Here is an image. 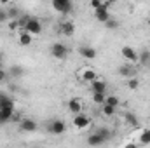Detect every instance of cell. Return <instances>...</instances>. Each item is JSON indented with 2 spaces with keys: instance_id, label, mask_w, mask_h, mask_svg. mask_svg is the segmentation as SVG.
Masks as SVG:
<instances>
[{
  "instance_id": "6da1fadb",
  "label": "cell",
  "mask_w": 150,
  "mask_h": 148,
  "mask_svg": "<svg viewBox=\"0 0 150 148\" xmlns=\"http://www.w3.org/2000/svg\"><path fill=\"white\" fill-rule=\"evenodd\" d=\"M51 56L58 61H63V59L68 58V47L63 42H54L51 45Z\"/></svg>"
},
{
  "instance_id": "7a4b0ae2",
  "label": "cell",
  "mask_w": 150,
  "mask_h": 148,
  "mask_svg": "<svg viewBox=\"0 0 150 148\" xmlns=\"http://www.w3.org/2000/svg\"><path fill=\"white\" fill-rule=\"evenodd\" d=\"M51 5L58 14H70L74 11V4L70 0H52Z\"/></svg>"
},
{
  "instance_id": "3957f363",
  "label": "cell",
  "mask_w": 150,
  "mask_h": 148,
  "mask_svg": "<svg viewBox=\"0 0 150 148\" xmlns=\"http://www.w3.org/2000/svg\"><path fill=\"white\" fill-rule=\"evenodd\" d=\"M112 5V2H103V5L100 7V9H96L94 11V18H96V21H100V23H107V21H110L112 19V16H110V11H108V7Z\"/></svg>"
},
{
  "instance_id": "277c9868",
  "label": "cell",
  "mask_w": 150,
  "mask_h": 148,
  "mask_svg": "<svg viewBox=\"0 0 150 148\" xmlns=\"http://www.w3.org/2000/svg\"><path fill=\"white\" fill-rule=\"evenodd\" d=\"M14 113H16L14 101H11L9 105L2 106V108H0V125H2V124H5V122H9V120L14 117Z\"/></svg>"
},
{
  "instance_id": "5b68a950",
  "label": "cell",
  "mask_w": 150,
  "mask_h": 148,
  "mask_svg": "<svg viewBox=\"0 0 150 148\" xmlns=\"http://www.w3.org/2000/svg\"><path fill=\"white\" fill-rule=\"evenodd\" d=\"M23 32H26L28 35H38L40 32H42V23L38 21L37 18H32L30 16V19H28V23H26V26H25V30Z\"/></svg>"
},
{
  "instance_id": "8992f818",
  "label": "cell",
  "mask_w": 150,
  "mask_h": 148,
  "mask_svg": "<svg viewBox=\"0 0 150 148\" xmlns=\"http://www.w3.org/2000/svg\"><path fill=\"white\" fill-rule=\"evenodd\" d=\"M79 80H82V82H86V84H91L93 80H96L98 77H96V72L93 70V68H89V66H82L80 70H79Z\"/></svg>"
},
{
  "instance_id": "52a82bcc",
  "label": "cell",
  "mask_w": 150,
  "mask_h": 148,
  "mask_svg": "<svg viewBox=\"0 0 150 148\" xmlns=\"http://www.w3.org/2000/svg\"><path fill=\"white\" fill-rule=\"evenodd\" d=\"M65 131H67V124H65L61 118H56V120H52V122L49 124V132L54 134V136H61Z\"/></svg>"
},
{
  "instance_id": "ba28073f",
  "label": "cell",
  "mask_w": 150,
  "mask_h": 148,
  "mask_svg": "<svg viewBox=\"0 0 150 148\" xmlns=\"http://www.w3.org/2000/svg\"><path fill=\"white\" fill-rule=\"evenodd\" d=\"M120 54H122V58H124L126 61H129V65H133V63L138 61V52H136V49H133V47H129V45H124V47L120 49Z\"/></svg>"
},
{
  "instance_id": "9c48e42d",
  "label": "cell",
  "mask_w": 150,
  "mask_h": 148,
  "mask_svg": "<svg viewBox=\"0 0 150 148\" xmlns=\"http://www.w3.org/2000/svg\"><path fill=\"white\" fill-rule=\"evenodd\" d=\"M74 125L79 129V131H84L91 125V118L86 117L84 113H79V115H74Z\"/></svg>"
},
{
  "instance_id": "30bf717a",
  "label": "cell",
  "mask_w": 150,
  "mask_h": 148,
  "mask_svg": "<svg viewBox=\"0 0 150 148\" xmlns=\"http://www.w3.org/2000/svg\"><path fill=\"white\" fill-rule=\"evenodd\" d=\"M59 32H61V35H65V37H74L75 35V23L70 21V19L61 21V23H59Z\"/></svg>"
},
{
  "instance_id": "8fae6325",
  "label": "cell",
  "mask_w": 150,
  "mask_h": 148,
  "mask_svg": "<svg viewBox=\"0 0 150 148\" xmlns=\"http://www.w3.org/2000/svg\"><path fill=\"white\" fill-rule=\"evenodd\" d=\"M79 54L82 58H86V59H94L98 56V52H96V49L93 45H80L79 47Z\"/></svg>"
},
{
  "instance_id": "7c38bea8",
  "label": "cell",
  "mask_w": 150,
  "mask_h": 148,
  "mask_svg": "<svg viewBox=\"0 0 150 148\" xmlns=\"http://www.w3.org/2000/svg\"><path fill=\"white\" fill-rule=\"evenodd\" d=\"M37 122L33 120V118H23L21 122H19V129L21 131H25V132H35L37 131Z\"/></svg>"
},
{
  "instance_id": "4fadbf2b",
  "label": "cell",
  "mask_w": 150,
  "mask_h": 148,
  "mask_svg": "<svg viewBox=\"0 0 150 148\" xmlns=\"http://www.w3.org/2000/svg\"><path fill=\"white\" fill-rule=\"evenodd\" d=\"M103 143H105V140L101 138V134H100L98 131L87 136V145H89V147H94V148H96V147H101Z\"/></svg>"
},
{
  "instance_id": "5bb4252c",
  "label": "cell",
  "mask_w": 150,
  "mask_h": 148,
  "mask_svg": "<svg viewBox=\"0 0 150 148\" xmlns=\"http://www.w3.org/2000/svg\"><path fill=\"white\" fill-rule=\"evenodd\" d=\"M136 72H138V70H136L133 65H124V66H120V70H119V73L122 75V77H126L127 80H129V78H134V77H136Z\"/></svg>"
},
{
  "instance_id": "9a60e30c",
  "label": "cell",
  "mask_w": 150,
  "mask_h": 148,
  "mask_svg": "<svg viewBox=\"0 0 150 148\" xmlns=\"http://www.w3.org/2000/svg\"><path fill=\"white\" fill-rule=\"evenodd\" d=\"M67 106H68V110L72 111L74 115L82 113V103H80L77 98H70V99H68V103H67Z\"/></svg>"
},
{
  "instance_id": "2e32d148",
  "label": "cell",
  "mask_w": 150,
  "mask_h": 148,
  "mask_svg": "<svg viewBox=\"0 0 150 148\" xmlns=\"http://www.w3.org/2000/svg\"><path fill=\"white\" fill-rule=\"evenodd\" d=\"M91 91L93 92H107V82L101 78H96L91 82Z\"/></svg>"
},
{
  "instance_id": "e0dca14e",
  "label": "cell",
  "mask_w": 150,
  "mask_h": 148,
  "mask_svg": "<svg viewBox=\"0 0 150 148\" xmlns=\"http://www.w3.org/2000/svg\"><path fill=\"white\" fill-rule=\"evenodd\" d=\"M124 120H126V124L127 125H131V127H140V120H138V117L133 113V111H126L124 113Z\"/></svg>"
},
{
  "instance_id": "ac0fdd59",
  "label": "cell",
  "mask_w": 150,
  "mask_h": 148,
  "mask_svg": "<svg viewBox=\"0 0 150 148\" xmlns=\"http://www.w3.org/2000/svg\"><path fill=\"white\" fill-rule=\"evenodd\" d=\"M32 42H33V37H32V35H28L26 32H21V33L18 35V44H19L21 47H28Z\"/></svg>"
},
{
  "instance_id": "d6986e66",
  "label": "cell",
  "mask_w": 150,
  "mask_h": 148,
  "mask_svg": "<svg viewBox=\"0 0 150 148\" xmlns=\"http://www.w3.org/2000/svg\"><path fill=\"white\" fill-rule=\"evenodd\" d=\"M140 143L142 145H150V129H142L140 131Z\"/></svg>"
},
{
  "instance_id": "ffe728a7",
  "label": "cell",
  "mask_w": 150,
  "mask_h": 148,
  "mask_svg": "<svg viewBox=\"0 0 150 148\" xmlns=\"http://www.w3.org/2000/svg\"><path fill=\"white\" fill-rule=\"evenodd\" d=\"M105 98H107V92H93V101L96 105H105Z\"/></svg>"
},
{
  "instance_id": "44dd1931",
  "label": "cell",
  "mask_w": 150,
  "mask_h": 148,
  "mask_svg": "<svg viewBox=\"0 0 150 148\" xmlns=\"http://www.w3.org/2000/svg\"><path fill=\"white\" fill-rule=\"evenodd\" d=\"M119 98L117 96H113V94H107V98H105V105H110V106H113V108H117L119 106Z\"/></svg>"
},
{
  "instance_id": "7402d4cb",
  "label": "cell",
  "mask_w": 150,
  "mask_h": 148,
  "mask_svg": "<svg viewBox=\"0 0 150 148\" xmlns=\"http://www.w3.org/2000/svg\"><path fill=\"white\" fill-rule=\"evenodd\" d=\"M115 111H117V108H113L110 105H101V113H103V117H113Z\"/></svg>"
},
{
  "instance_id": "603a6c76",
  "label": "cell",
  "mask_w": 150,
  "mask_h": 148,
  "mask_svg": "<svg viewBox=\"0 0 150 148\" xmlns=\"http://www.w3.org/2000/svg\"><path fill=\"white\" fill-rule=\"evenodd\" d=\"M98 132L101 134V138H103L105 141H108V140L112 138V131H110L108 127H100V129H98Z\"/></svg>"
},
{
  "instance_id": "cb8c5ba5",
  "label": "cell",
  "mask_w": 150,
  "mask_h": 148,
  "mask_svg": "<svg viewBox=\"0 0 150 148\" xmlns=\"http://www.w3.org/2000/svg\"><path fill=\"white\" fill-rule=\"evenodd\" d=\"M138 61L143 63V65H147V63L150 61V51H143V52H140V54H138Z\"/></svg>"
},
{
  "instance_id": "d4e9b609",
  "label": "cell",
  "mask_w": 150,
  "mask_h": 148,
  "mask_svg": "<svg viewBox=\"0 0 150 148\" xmlns=\"http://www.w3.org/2000/svg\"><path fill=\"white\" fill-rule=\"evenodd\" d=\"M138 85H140V80L134 77V78H129L127 80V89H131V91H134V89H138Z\"/></svg>"
},
{
  "instance_id": "484cf974",
  "label": "cell",
  "mask_w": 150,
  "mask_h": 148,
  "mask_svg": "<svg viewBox=\"0 0 150 148\" xmlns=\"http://www.w3.org/2000/svg\"><path fill=\"white\" fill-rule=\"evenodd\" d=\"M11 101H12V98H9L5 92H0V108H2V106H5V105H9Z\"/></svg>"
},
{
  "instance_id": "4316f807",
  "label": "cell",
  "mask_w": 150,
  "mask_h": 148,
  "mask_svg": "<svg viewBox=\"0 0 150 148\" xmlns=\"http://www.w3.org/2000/svg\"><path fill=\"white\" fill-rule=\"evenodd\" d=\"M105 26H107L108 30H115V28H119V21L110 19V21H107V23H105Z\"/></svg>"
},
{
  "instance_id": "83f0119b",
  "label": "cell",
  "mask_w": 150,
  "mask_h": 148,
  "mask_svg": "<svg viewBox=\"0 0 150 148\" xmlns=\"http://www.w3.org/2000/svg\"><path fill=\"white\" fill-rule=\"evenodd\" d=\"M89 5H91V9H93V11H96V9H100V7L103 5V2H101V0H91V2H89Z\"/></svg>"
},
{
  "instance_id": "f1b7e54d",
  "label": "cell",
  "mask_w": 150,
  "mask_h": 148,
  "mask_svg": "<svg viewBox=\"0 0 150 148\" xmlns=\"http://www.w3.org/2000/svg\"><path fill=\"white\" fill-rule=\"evenodd\" d=\"M11 73L14 75V77H21L23 75V68L21 66H12L11 68Z\"/></svg>"
},
{
  "instance_id": "f546056e",
  "label": "cell",
  "mask_w": 150,
  "mask_h": 148,
  "mask_svg": "<svg viewBox=\"0 0 150 148\" xmlns=\"http://www.w3.org/2000/svg\"><path fill=\"white\" fill-rule=\"evenodd\" d=\"M9 16H7V9H0V23H7Z\"/></svg>"
},
{
  "instance_id": "4dcf8cb0",
  "label": "cell",
  "mask_w": 150,
  "mask_h": 148,
  "mask_svg": "<svg viewBox=\"0 0 150 148\" xmlns=\"http://www.w3.org/2000/svg\"><path fill=\"white\" fill-rule=\"evenodd\" d=\"M18 28H19L18 19H14V21H11V23H9V30H18Z\"/></svg>"
},
{
  "instance_id": "1f68e13d",
  "label": "cell",
  "mask_w": 150,
  "mask_h": 148,
  "mask_svg": "<svg viewBox=\"0 0 150 148\" xmlns=\"http://www.w3.org/2000/svg\"><path fill=\"white\" fill-rule=\"evenodd\" d=\"M5 78H7V72L0 68V84H4V82H5Z\"/></svg>"
},
{
  "instance_id": "d6a6232c",
  "label": "cell",
  "mask_w": 150,
  "mask_h": 148,
  "mask_svg": "<svg viewBox=\"0 0 150 148\" xmlns=\"http://www.w3.org/2000/svg\"><path fill=\"white\" fill-rule=\"evenodd\" d=\"M124 148H138V145H136V143H127Z\"/></svg>"
},
{
  "instance_id": "836d02e7",
  "label": "cell",
  "mask_w": 150,
  "mask_h": 148,
  "mask_svg": "<svg viewBox=\"0 0 150 148\" xmlns=\"http://www.w3.org/2000/svg\"><path fill=\"white\" fill-rule=\"evenodd\" d=\"M0 61H2V52H0Z\"/></svg>"
},
{
  "instance_id": "e575fe53",
  "label": "cell",
  "mask_w": 150,
  "mask_h": 148,
  "mask_svg": "<svg viewBox=\"0 0 150 148\" xmlns=\"http://www.w3.org/2000/svg\"><path fill=\"white\" fill-rule=\"evenodd\" d=\"M33 148H38V147H33Z\"/></svg>"
},
{
  "instance_id": "d590c367",
  "label": "cell",
  "mask_w": 150,
  "mask_h": 148,
  "mask_svg": "<svg viewBox=\"0 0 150 148\" xmlns=\"http://www.w3.org/2000/svg\"><path fill=\"white\" fill-rule=\"evenodd\" d=\"M149 122H150V118H149Z\"/></svg>"
}]
</instances>
